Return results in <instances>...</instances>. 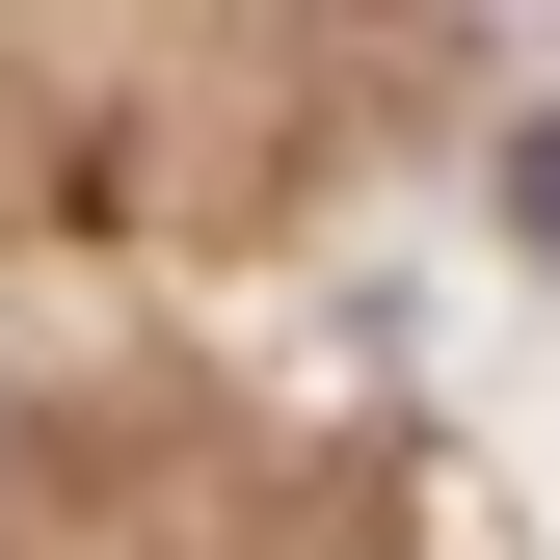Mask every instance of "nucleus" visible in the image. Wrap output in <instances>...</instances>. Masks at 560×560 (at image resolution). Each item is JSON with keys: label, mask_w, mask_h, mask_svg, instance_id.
<instances>
[{"label": "nucleus", "mask_w": 560, "mask_h": 560, "mask_svg": "<svg viewBox=\"0 0 560 560\" xmlns=\"http://www.w3.org/2000/svg\"><path fill=\"white\" fill-rule=\"evenodd\" d=\"M508 214H534V241H560V133H534V161H508Z\"/></svg>", "instance_id": "nucleus-1"}]
</instances>
